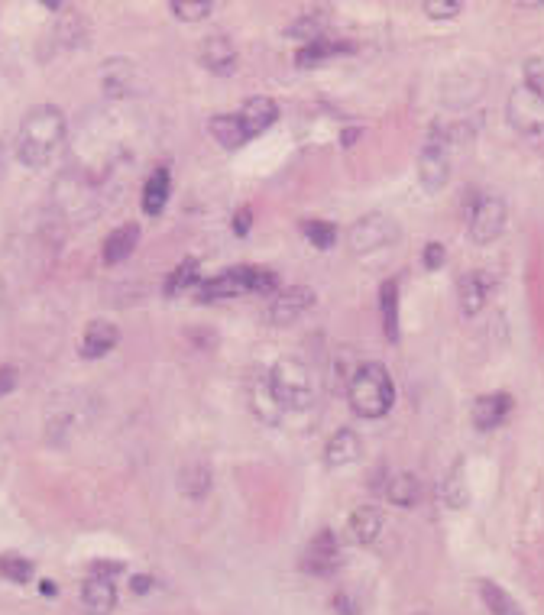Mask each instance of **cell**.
<instances>
[{"mask_svg":"<svg viewBox=\"0 0 544 615\" xmlns=\"http://www.w3.org/2000/svg\"><path fill=\"white\" fill-rule=\"evenodd\" d=\"M65 140V117L56 104H36L26 111L17 133V159L26 169H43Z\"/></svg>","mask_w":544,"mask_h":615,"instance_id":"obj_1","label":"cell"},{"mask_svg":"<svg viewBox=\"0 0 544 615\" xmlns=\"http://www.w3.org/2000/svg\"><path fill=\"white\" fill-rule=\"evenodd\" d=\"M347 402L360 418H383L396 402V386L383 363H363L347 382Z\"/></svg>","mask_w":544,"mask_h":615,"instance_id":"obj_2","label":"cell"},{"mask_svg":"<svg viewBox=\"0 0 544 615\" xmlns=\"http://www.w3.org/2000/svg\"><path fill=\"white\" fill-rule=\"evenodd\" d=\"M266 379L279 408H308L315 402V379L302 360H279Z\"/></svg>","mask_w":544,"mask_h":615,"instance_id":"obj_3","label":"cell"},{"mask_svg":"<svg viewBox=\"0 0 544 615\" xmlns=\"http://www.w3.org/2000/svg\"><path fill=\"white\" fill-rule=\"evenodd\" d=\"M506 201H502L499 195H483L473 201L470 208V217H467V234L473 243H493L502 230H506Z\"/></svg>","mask_w":544,"mask_h":615,"instance_id":"obj_4","label":"cell"},{"mask_svg":"<svg viewBox=\"0 0 544 615\" xmlns=\"http://www.w3.org/2000/svg\"><path fill=\"white\" fill-rule=\"evenodd\" d=\"M396 240V221L386 214H366L360 221H353L347 230V246L357 256L383 250L386 243Z\"/></svg>","mask_w":544,"mask_h":615,"instance_id":"obj_5","label":"cell"},{"mask_svg":"<svg viewBox=\"0 0 544 615\" xmlns=\"http://www.w3.org/2000/svg\"><path fill=\"white\" fill-rule=\"evenodd\" d=\"M315 302H318L315 289H308V285H292V289H282V292L272 295V302L266 308V321L272 327H289Z\"/></svg>","mask_w":544,"mask_h":615,"instance_id":"obj_6","label":"cell"},{"mask_svg":"<svg viewBox=\"0 0 544 615\" xmlns=\"http://www.w3.org/2000/svg\"><path fill=\"white\" fill-rule=\"evenodd\" d=\"M344 564V554H340V541L334 531H318L315 538L308 541V548L302 554V567L308 573H315V577H334Z\"/></svg>","mask_w":544,"mask_h":615,"instance_id":"obj_7","label":"cell"},{"mask_svg":"<svg viewBox=\"0 0 544 615\" xmlns=\"http://www.w3.org/2000/svg\"><path fill=\"white\" fill-rule=\"evenodd\" d=\"M253 292V266H237V269H227L221 276L214 279H204L195 295L198 302H221V298H237V295H247Z\"/></svg>","mask_w":544,"mask_h":615,"instance_id":"obj_8","label":"cell"},{"mask_svg":"<svg viewBox=\"0 0 544 615\" xmlns=\"http://www.w3.org/2000/svg\"><path fill=\"white\" fill-rule=\"evenodd\" d=\"M447 179H451V159H447V143L441 140H431L425 143V149H421L418 156V182L425 191H441L447 185Z\"/></svg>","mask_w":544,"mask_h":615,"instance_id":"obj_9","label":"cell"},{"mask_svg":"<svg viewBox=\"0 0 544 615\" xmlns=\"http://www.w3.org/2000/svg\"><path fill=\"white\" fill-rule=\"evenodd\" d=\"M509 120L522 133H538L544 127V98H538L535 91L519 85L509 98Z\"/></svg>","mask_w":544,"mask_h":615,"instance_id":"obj_10","label":"cell"},{"mask_svg":"<svg viewBox=\"0 0 544 615\" xmlns=\"http://www.w3.org/2000/svg\"><path fill=\"white\" fill-rule=\"evenodd\" d=\"M496 289V279L489 276V272H464L457 282V302H460V311L467 314V318H473V314H480L489 292Z\"/></svg>","mask_w":544,"mask_h":615,"instance_id":"obj_11","label":"cell"},{"mask_svg":"<svg viewBox=\"0 0 544 615\" xmlns=\"http://www.w3.org/2000/svg\"><path fill=\"white\" fill-rule=\"evenodd\" d=\"M512 412V395L509 392H489L480 395L470 408V418H473V428L476 431H493L496 425L509 418Z\"/></svg>","mask_w":544,"mask_h":615,"instance_id":"obj_12","label":"cell"},{"mask_svg":"<svg viewBox=\"0 0 544 615\" xmlns=\"http://www.w3.org/2000/svg\"><path fill=\"white\" fill-rule=\"evenodd\" d=\"M198 59H201V65L208 68L211 75H234V68H237V49H234V43H230L224 33H214V36H208V39L201 43Z\"/></svg>","mask_w":544,"mask_h":615,"instance_id":"obj_13","label":"cell"},{"mask_svg":"<svg viewBox=\"0 0 544 615\" xmlns=\"http://www.w3.org/2000/svg\"><path fill=\"white\" fill-rule=\"evenodd\" d=\"M120 340V331L111 321H91L81 334V357L85 360H101L107 357Z\"/></svg>","mask_w":544,"mask_h":615,"instance_id":"obj_14","label":"cell"},{"mask_svg":"<svg viewBox=\"0 0 544 615\" xmlns=\"http://www.w3.org/2000/svg\"><path fill=\"white\" fill-rule=\"evenodd\" d=\"M81 606H85L88 615H111L114 606H117L114 580H107V577H88L85 586H81Z\"/></svg>","mask_w":544,"mask_h":615,"instance_id":"obj_15","label":"cell"},{"mask_svg":"<svg viewBox=\"0 0 544 615\" xmlns=\"http://www.w3.org/2000/svg\"><path fill=\"white\" fill-rule=\"evenodd\" d=\"M136 243H140V224H120L117 230H111V237L104 240V250H101V259L104 266H120L124 259H130V253L136 250Z\"/></svg>","mask_w":544,"mask_h":615,"instance_id":"obj_16","label":"cell"},{"mask_svg":"<svg viewBox=\"0 0 544 615\" xmlns=\"http://www.w3.org/2000/svg\"><path fill=\"white\" fill-rule=\"evenodd\" d=\"M357 46L350 43V39H328V36H321L315 39V43H308L295 52V65L298 68H315L321 62H328L334 56H344V52H353Z\"/></svg>","mask_w":544,"mask_h":615,"instance_id":"obj_17","label":"cell"},{"mask_svg":"<svg viewBox=\"0 0 544 615\" xmlns=\"http://www.w3.org/2000/svg\"><path fill=\"white\" fill-rule=\"evenodd\" d=\"M360 437L353 428H340L331 434L328 447H324V460H328V467H350V463L360 460Z\"/></svg>","mask_w":544,"mask_h":615,"instance_id":"obj_18","label":"cell"},{"mask_svg":"<svg viewBox=\"0 0 544 615\" xmlns=\"http://www.w3.org/2000/svg\"><path fill=\"white\" fill-rule=\"evenodd\" d=\"M347 535L357 544H373L383 535V512H379L376 505H360V509H353L350 522H347Z\"/></svg>","mask_w":544,"mask_h":615,"instance_id":"obj_19","label":"cell"},{"mask_svg":"<svg viewBox=\"0 0 544 615\" xmlns=\"http://www.w3.org/2000/svg\"><path fill=\"white\" fill-rule=\"evenodd\" d=\"M169 195H172V175H169L166 166H159V169L143 182V198H140L143 211H146L149 217H159L162 211H166Z\"/></svg>","mask_w":544,"mask_h":615,"instance_id":"obj_20","label":"cell"},{"mask_svg":"<svg viewBox=\"0 0 544 615\" xmlns=\"http://www.w3.org/2000/svg\"><path fill=\"white\" fill-rule=\"evenodd\" d=\"M240 120L250 136H260L263 130H269L272 123L279 120V104L272 98H250L240 107Z\"/></svg>","mask_w":544,"mask_h":615,"instance_id":"obj_21","label":"cell"},{"mask_svg":"<svg viewBox=\"0 0 544 615\" xmlns=\"http://www.w3.org/2000/svg\"><path fill=\"white\" fill-rule=\"evenodd\" d=\"M101 88L111 94V98H124L133 88V62L130 59H107L101 65Z\"/></svg>","mask_w":544,"mask_h":615,"instance_id":"obj_22","label":"cell"},{"mask_svg":"<svg viewBox=\"0 0 544 615\" xmlns=\"http://www.w3.org/2000/svg\"><path fill=\"white\" fill-rule=\"evenodd\" d=\"M208 133L224 149H240L243 143L250 140V133H247V127H243L240 114H217V117H211L208 120Z\"/></svg>","mask_w":544,"mask_h":615,"instance_id":"obj_23","label":"cell"},{"mask_svg":"<svg viewBox=\"0 0 544 615\" xmlns=\"http://www.w3.org/2000/svg\"><path fill=\"white\" fill-rule=\"evenodd\" d=\"M179 489L188 499H204L211 492V467L204 460H188L179 470Z\"/></svg>","mask_w":544,"mask_h":615,"instance_id":"obj_24","label":"cell"},{"mask_svg":"<svg viewBox=\"0 0 544 615\" xmlns=\"http://www.w3.org/2000/svg\"><path fill=\"white\" fill-rule=\"evenodd\" d=\"M379 311H383V334L396 344L399 340V282L389 279L379 289Z\"/></svg>","mask_w":544,"mask_h":615,"instance_id":"obj_25","label":"cell"},{"mask_svg":"<svg viewBox=\"0 0 544 615\" xmlns=\"http://www.w3.org/2000/svg\"><path fill=\"white\" fill-rule=\"evenodd\" d=\"M441 502L447 505V509H467L470 505V486H467V476H464V463H454V470L444 476Z\"/></svg>","mask_w":544,"mask_h":615,"instance_id":"obj_26","label":"cell"},{"mask_svg":"<svg viewBox=\"0 0 544 615\" xmlns=\"http://www.w3.org/2000/svg\"><path fill=\"white\" fill-rule=\"evenodd\" d=\"M386 496L392 505H399V509H412L421 496V483L415 473H396L389 476V486H386Z\"/></svg>","mask_w":544,"mask_h":615,"instance_id":"obj_27","label":"cell"},{"mask_svg":"<svg viewBox=\"0 0 544 615\" xmlns=\"http://www.w3.org/2000/svg\"><path fill=\"white\" fill-rule=\"evenodd\" d=\"M480 596H483L486 609L493 612V615H525L522 606L515 603V599H512L506 590H502L499 583H493V580H483V583H480Z\"/></svg>","mask_w":544,"mask_h":615,"instance_id":"obj_28","label":"cell"},{"mask_svg":"<svg viewBox=\"0 0 544 615\" xmlns=\"http://www.w3.org/2000/svg\"><path fill=\"white\" fill-rule=\"evenodd\" d=\"M188 285H201L198 279V259H182L179 266H175L169 276H166V285H162V295L166 298H175L182 295Z\"/></svg>","mask_w":544,"mask_h":615,"instance_id":"obj_29","label":"cell"},{"mask_svg":"<svg viewBox=\"0 0 544 615\" xmlns=\"http://www.w3.org/2000/svg\"><path fill=\"white\" fill-rule=\"evenodd\" d=\"M250 402H253V412L260 415L263 421H269V425H276L279 421V402L272 399V389H269V379H260V382H253V389H250Z\"/></svg>","mask_w":544,"mask_h":615,"instance_id":"obj_30","label":"cell"},{"mask_svg":"<svg viewBox=\"0 0 544 615\" xmlns=\"http://www.w3.org/2000/svg\"><path fill=\"white\" fill-rule=\"evenodd\" d=\"M321 30H324L321 13H302V17H298L289 30H285V36H292L302 46H308V43H315V39H321Z\"/></svg>","mask_w":544,"mask_h":615,"instance_id":"obj_31","label":"cell"},{"mask_svg":"<svg viewBox=\"0 0 544 615\" xmlns=\"http://www.w3.org/2000/svg\"><path fill=\"white\" fill-rule=\"evenodd\" d=\"M169 10H172V17H179L182 23H198L204 17H211L214 4L211 0H172Z\"/></svg>","mask_w":544,"mask_h":615,"instance_id":"obj_32","label":"cell"},{"mask_svg":"<svg viewBox=\"0 0 544 615\" xmlns=\"http://www.w3.org/2000/svg\"><path fill=\"white\" fill-rule=\"evenodd\" d=\"M0 573H4L10 583H30L33 564L20 554H0Z\"/></svg>","mask_w":544,"mask_h":615,"instance_id":"obj_33","label":"cell"},{"mask_svg":"<svg viewBox=\"0 0 544 615\" xmlns=\"http://www.w3.org/2000/svg\"><path fill=\"white\" fill-rule=\"evenodd\" d=\"M302 230H305V237L318 246V250H331L334 240H337V227L328 224V221H305Z\"/></svg>","mask_w":544,"mask_h":615,"instance_id":"obj_34","label":"cell"},{"mask_svg":"<svg viewBox=\"0 0 544 615\" xmlns=\"http://www.w3.org/2000/svg\"><path fill=\"white\" fill-rule=\"evenodd\" d=\"M522 85L528 88V91H535L538 98H544V52L541 56H532L525 62V68H522Z\"/></svg>","mask_w":544,"mask_h":615,"instance_id":"obj_35","label":"cell"},{"mask_svg":"<svg viewBox=\"0 0 544 615\" xmlns=\"http://www.w3.org/2000/svg\"><path fill=\"white\" fill-rule=\"evenodd\" d=\"M460 10H464L460 0H425V13L434 20H451Z\"/></svg>","mask_w":544,"mask_h":615,"instance_id":"obj_36","label":"cell"},{"mask_svg":"<svg viewBox=\"0 0 544 615\" xmlns=\"http://www.w3.org/2000/svg\"><path fill=\"white\" fill-rule=\"evenodd\" d=\"M421 263H425V269H428V272L441 269V266L447 263V246H444V243H438V240H431V243L425 246V253H421Z\"/></svg>","mask_w":544,"mask_h":615,"instance_id":"obj_37","label":"cell"},{"mask_svg":"<svg viewBox=\"0 0 544 615\" xmlns=\"http://www.w3.org/2000/svg\"><path fill=\"white\" fill-rule=\"evenodd\" d=\"M17 382H20L17 366H0V399L17 389Z\"/></svg>","mask_w":544,"mask_h":615,"instance_id":"obj_38","label":"cell"},{"mask_svg":"<svg viewBox=\"0 0 544 615\" xmlns=\"http://www.w3.org/2000/svg\"><path fill=\"white\" fill-rule=\"evenodd\" d=\"M250 227H253V211H250V208H240V211L234 214V234H237V237H247Z\"/></svg>","mask_w":544,"mask_h":615,"instance_id":"obj_39","label":"cell"},{"mask_svg":"<svg viewBox=\"0 0 544 615\" xmlns=\"http://www.w3.org/2000/svg\"><path fill=\"white\" fill-rule=\"evenodd\" d=\"M130 586H133L136 596H143V593L153 590V577H143V573H136V577L130 580Z\"/></svg>","mask_w":544,"mask_h":615,"instance_id":"obj_40","label":"cell"},{"mask_svg":"<svg viewBox=\"0 0 544 615\" xmlns=\"http://www.w3.org/2000/svg\"><path fill=\"white\" fill-rule=\"evenodd\" d=\"M39 593H46V596H56V583H52V580H43V583H39Z\"/></svg>","mask_w":544,"mask_h":615,"instance_id":"obj_41","label":"cell"},{"mask_svg":"<svg viewBox=\"0 0 544 615\" xmlns=\"http://www.w3.org/2000/svg\"><path fill=\"white\" fill-rule=\"evenodd\" d=\"M357 136H360V130H350V133H344V146H350L353 140H357Z\"/></svg>","mask_w":544,"mask_h":615,"instance_id":"obj_42","label":"cell"}]
</instances>
